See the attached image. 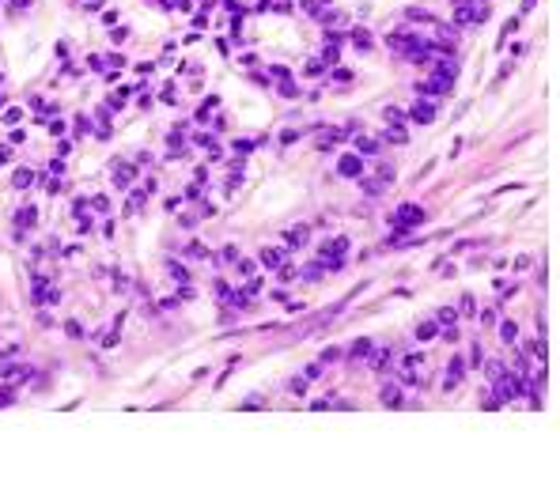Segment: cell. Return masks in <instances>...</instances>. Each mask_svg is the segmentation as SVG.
I'll return each mask as SVG.
<instances>
[{"label":"cell","instance_id":"6da1fadb","mask_svg":"<svg viewBox=\"0 0 560 480\" xmlns=\"http://www.w3.org/2000/svg\"><path fill=\"white\" fill-rule=\"evenodd\" d=\"M496 401L500 404H507V401H518V397H522V390H526V382H522V374H515V370H503V374H496Z\"/></svg>","mask_w":560,"mask_h":480},{"label":"cell","instance_id":"7a4b0ae2","mask_svg":"<svg viewBox=\"0 0 560 480\" xmlns=\"http://www.w3.org/2000/svg\"><path fill=\"white\" fill-rule=\"evenodd\" d=\"M397 374H401V382H409V386H420L424 382V356H405V360L397 363Z\"/></svg>","mask_w":560,"mask_h":480},{"label":"cell","instance_id":"3957f363","mask_svg":"<svg viewBox=\"0 0 560 480\" xmlns=\"http://www.w3.org/2000/svg\"><path fill=\"white\" fill-rule=\"evenodd\" d=\"M390 220H394L397 231H405V227H420V223H424V208H420V204H397Z\"/></svg>","mask_w":560,"mask_h":480},{"label":"cell","instance_id":"277c9868","mask_svg":"<svg viewBox=\"0 0 560 480\" xmlns=\"http://www.w3.org/2000/svg\"><path fill=\"white\" fill-rule=\"evenodd\" d=\"M484 16H488V12H484L481 4H473V0H458V4H454V23H458V26L481 23Z\"/></svg>","mask_w":560,"mask_h":480},{"label":"cell","instance_id":"5b68a950","mask_svg":"<svg viewBox=\"0 0 560 480\" xmlns=\"http://www.w3.org/2000/svg\"><path fill=\"white\" fill-rule=\"evenodd\" d=\"M416 87H420V94H447L450 87H454V80L443 76V72H431V76H428V80H420Z\"/></svg>","mask_w":560,"mask_h":480},{"label":"cell","instance_id":"8992f818","mask_svg":"<svg viewBox=\"0 0 560 480\" xmlns=\"http://www.w3.org/2000/svg\"><path fill=\"white\" fill-rule=\"evenodd\" d=\"M337 174H341V178H360V174H363V159H360V155H341V159H337Z\"/></svg>","mask_w":560,"mask_h":480},{"label":"cell","instance_id":"52a82bcc","mask_svg":"<svg viewBox=\"0 0 560 480\" xmlns=\"http://www.w3.org/2000/svg\"><path fill=\"white\" fill-rule=\"evenodd\" d=\"M35 223H38V208L35 204H23L16 212V231H27V227H35Z\"/></svg>","mask_w":560,"mask_h":480},{"label":"cell","instance_id":"ba28073f","mask_svg":"<svg viewBox=\"0 0 560 480\" xmlns=\"http://www.w3.org/2000/svg\"><path fill=\"white\" fill-rule=\"evenodd\" d=\"M462 374H465V363H462V360L454 356V360L447 363V390H454L458 382H462Z\"/></svg>","mask_w":560,"mask_h":480},{"label":"cell","instance_id":"9c48e42d","mask_svg":"<svg viewBox=\"0 0 560 480\" xmlns=\"http://www.w3.org/2000/svg\"><path fill=\"white\" fill-rule=\"evenodd\" d=\"M413 121H420V125H431V121H435V106L420 98V102L413 106Z\"/></svg>","mask_w":560,"mask_h":480},{"label":"cell","instance_id":"30bf717a","mask_svg":"<svg viewBox=\"0 0 560 480\" xmlns=\"http://www.w3.org/2000/svg\"><path fill=\"white\" fill-rule=\"evenodd\" d=\"M133 174H137V170H133V163H118V166H114V186L125 189V186L133 182Z\"/></svg>","mask_w":560,"mask_h":480},{"label":"cell","instance_id":"8fae6325","mask_svg":"<svg viewBox=\"0 0 560 480\" xmlns=\"http://www.w3.org/2000/svg\"><path fill=\"white\" fill-rule=\"evenodd\" d=\"M261 265H265V268H280V265H284V254L273 250V246H265V250H261Z\"/></svg>","mask_w":560,"mask_h":480},{"label":"cell","instance_id":"7c38bea8","mask_svg":"<svg viewBox=\"0 0 560 480\" xmlns=\"http://www.w3.org/2000/svg\"><path fill=\"white\" fill-rule=\"evenodd\" d=\"M337 140H345V132H341V129H322V132H318V148H333Z\"/></svg>","mask_w":560,"mask_h":480},{"label":"cell","instance_id":"4fadbf2b","mask_svg":"<svg viewBox=\"0 0 560 480\" xmlns=\"http://www.w3.org/2000/svg\"><path fill=\"white\" fill-rule=\"evenodd\" d=\"M386 186L390 182H382V178H363V193H367V197H379Z\"/></svg>","mask_w":560,"mask_h":480},{"label":"cell","instance_id":"5bb4252c","mask_svg":"<svg viewBox=\"0 0 560 480\" xmlns=\"http://www.w3.org/2000/svg\"><path fill=\"white\" fill-rule=\"evenodd\" d=\"M348 356H352V360H367V356H371V340H367V336H363V340H356L352 348H348Z\"/></svg>","mask_w":560,"mask_h":480},{"label":"cell","instance_id":"9a60e30c","mask_svg":"<svg viewBox=\"0 0 560 480\" xmlns=\"http://www.w3.org/2000/svg\"><path fill=\"white\" fill-rule=\"evenodd\" d=\"M382 404L397 408V404H401V386H386V390H382Z\"/></svg>","mask_w":560,"mask_h":480},{"label":"cell","instance_id":"2e32d148","mask_svg":"<svg viewBox=\"0 0 560 480\" xmlns=\"http://www.w3.org/2000/svg\"><path fill=\"white\" fill-rule=\"evenodd\" d=\"M31 182H35V170H27V166H23V170H16V178H12V186H16V189H27Z\"/></svg>","mask_w":560,"mask_h":480},{"label":"cell","instance_id":"e0dca14e","mask_svg":"<svg viewBox=\"0 0 560 480\" xmlns=\"http://www.w3.org/2000/svg\"><path fill=\"white\" fill-rule=\"evenodd\" d=\"M500 336H503V344H515V340H518V326H515V322H503V326H500Z\"/></svg>","mask_w":560,"mask_h":480},{"label":"cell","instance_id":"ac0fdd59","mask_svg":"<svg viewBox=\"0 0 560 480\" xmlns=\"http://www.w3.org/2000/svg\"><path fill=\"white\" fill-rule=\"evenodd\" d=\"M167 272H171L174 280H182V284L190 280V268H186V265H178V261H167Z\"/></svg>","mask_w":560,"mask_h":480},{"label":"cell","instance_id":"d6986e66","mask_svg":"<svg viewBox=\"0 0 560 480\" xmlns=\"http://www.w3.org/2000/svg\"><path fill=\"white\" fill-rule=\"evenodd\" d=\"M435 333H439V326H435V322H420V326H416V336H420V340H431Z\"/></svg>","mask_w":560,"mask_h":480},{"label":"cell","instance_id":"ffe728a7","mask_svg":"<svg viewBox=\"0 0 560 480\" xmlns=\"http://www.w3.org/2000/svg\"><path fill=\"white\" fill-rule=\"evenodd\" d=\"M356 148H360V155H375V152H379V140L360 136V140H356Z\"/></svg>","mask_w":560,"mask_h":480},{"label":"cell","instance_id":"44dd1931","mask_svg":"<svg viewBox=\"0 0 560 480\" xmlns=\"http://www.w3.org/2000/svg\"><path fill=\"white\" fill-rule=\"evenodd\" d=\"M307 242V227H292L288 231V246H303Z\"/></svg>","mask_w":560,"mask_h":480},{"label":"cell","instance_id":"7402d4cb","mask_svg":"<svg viewBox=\"0 0 560 480\" xmlns=\"http://www.w3.org/2000/svg\"><path fill=\"white\" fill-rule=\"evenodd\" d=\"M386 140H390V144H405V129H401V125H390V129H386Z\"/></svg>","mask_w":560,"mask_h":480},{"label":"cell","instance_id":"603a6c76","mask_svg":"<svg viewBox=\"0 0 560 480\" xmlns=\"http://www.w3.org/2000/svg\"><path fill=\"white\" fill-rule=\"evenodd\" d=\"M371 367H375V370H386V367H390V352H386V348H382V352H375Z\"/></svg>","mask_w":560,"mask_h":480},{"label":"cell","instance_id":"cb8c5ba5","mask_svg":"<svg viewBox=\"0 0 560 480\" xmlns=\"http://www.w3.org/2000/svg\"><path fill=\"white\" fill-rule=\"evenodd\" d=\"M352 42L360 46V50H371V34H367V30H352Z\"/></svg>","mask_w":560,"mask_h":480},{"label":"cell","instance_id":"d4e9b609","mask_svg":"<svg viewBox=\"0 0 560 480\" xmlns=\"http://www.w3.org/2000/svg\"><path fill=\"white\" fill-rule=\"evenodd\" d=\"M386 121H390V125H401V121H405V114L397 110V106H386Z\"/></svg>","mask_w":560,"mask_h":480},{"label":"cell","instance_id":"484cf974","mask_svg":"<svg viewBox=\"0 0 560 480\" xmlns=\"http://www.w3.org/2000/svg\"><path fill=\"white\" fill-rule=\"evenodd\" d=\"M439 322H443V326H454V322H458V314H454L450 306H443V310H439Z\"/></svg>","mask_w":560,"mask_h":480},{"label":"cell","instance_id":"4316f807","mask_svg":"<svg viewBox=\"0 0 560 480\" xmlns=\"http://www.w3.org/2000/svg\"><path fill=\"white\" fill-rule=\"evenodd\" d=\"M186 254H190V258H205L208 250H205V246H201V242H190V246H186Z\"/></svg>","mask_w":560,"mask_h":480},{"label":"cell","instance_id":"83f0119b","mask_svg":"<svg viewBox=\"0 0 560 480\" xmlns=\"http://www.w3.org/2000/svg\"><path fill=\"white\" fill-rule=\"evenodd\" d=\"M235 152H239V155H250L254 144H250V140H235Z\"/></svg>","mask_w":560,"mask_h":480},{"label":"cell","instance_id":"f1b7e54d","mask_svg":"<svg viewBox=\"0 0 560 480\" xmlns=\"http://www.w3.org/2000/svg\"><path fill=\"white\" fill-rule=\"evenodd\" d=\"M292 394H307V378H292Z\"/></svg>","mask_w":560,"mask_h":480},{"label":"cell","instance_id":"f546056e","mask_svg":"<svg viewBox=\"0 0 560 480\" xmlns=\"http://www.w3.org/2000/svg\"><path fill=\"white\" fill-rule=\"evenodd\" d=\"M235 268H239L242 276H254V261H239V265H235Z\"/></svg>","mask_w":560,"mask_h":480},{"label":"cell","instance_id":"4dcf8cb0","mask_svg":"<svg viewBox=\"0 0 560 480\" xmlns=\"http://www.w3.org/2000/svg\"><path fill=\"white\" fill-rule=\"evenodd\" d=\"M65 333H69V336H84V329H80V322H69V326H65Z\"/></svg>","mask_w":560,"mask_h":480},{"label":"cell","instance_id":"1f68e13d","mask_svg":"<svg viewBox=\"0 0 560 480\" xmlns=\"http://www.w3.org/2000/svg\"><path fill=\"white\" fill-rule=\"evenodd\" d=\"M322 64H326V60H310V64H307V76H318Z\"/></svg>","mask_w":560,"mask_h":480},{"label":"cell","instance_id":"d6a6232c","mask_svg":"<svg viewBox=\"0 0 560 480\" xmlns=\"http://www.w3.org/2000/svg\"><path fill=\"white\" fill-rule=\"evenodd\" d=\"M462 314H473V295H462Z\"/></svg>","mask_w":560,"mask_h":480},{"label":"cell","instance_id":"836d02e7","mask_svg":"<svg viewBox=\"0 0 560 480\" xmlns=\"http://www.w3.org/2000/svg\"><path fill=\"white\" fill-rule=\"evenodd\" d=\"M337 356H341V352H337V348H326V352H322V363H333Z\"/></svg>","mask_w":560,"mask_h":480},{"label":"cell","instance_id":"e575fe53","mask_svg":"<svg viewBox=\"0 0 560 480\" xmlns=\"http://www.w3.org/2000/svg\"><path fill=\"white\" fill-rule=\"evenodd\" d=\"M19 118H23V114H19V110H4V121H8V125H16Z\"/></svg>","mask_w":560,"mask_h":480},{"label":"cell","instance_id":"d590c367","mask_svg":"<svg viewBox=\"0 0 560 480\" xmlns=\"http://www.w3.org/2000/svg\"><path fill=\"white\" fill-rule=\"evenodd\" d=\"M91 204H95V212H106V208H110V200H106V197H95Z\"/></svg>","mask_w":560,"mask_h":480},{"label":"cell","instance_id":"8d00e7d4","mask_svg":"<svg viewBox=\"0 0 560 480\" xmlns=\"http://www.w3.org/2000/svg\"><path fill=\"white\" fill-rule=\"evenodd\" d=\"M8 159H12V148H0V166L8 163Z\"/></svg>","mask_w":560,"mask_h":480},{"label":"cell","instance_id":"74e56055","mask_svg":"<svg viewBox=\"0 0 560 480\" xmlns=\"http://www.w3.org/2000/svg\"><path fill=\"white\" fill-rule=\"evenodd\" d=\"M0 106H4V94H0Z\"/></svg>","mask_w":560,"mask_h":480}]
</instances>
